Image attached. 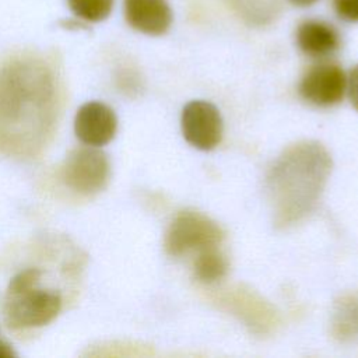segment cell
Masks as SVG:
<instances>
[{"label": "cell", "instance_id": "1", "mask_svg": "<svg viewBox=\"0 0 358 358\" xmlns=\"http://www.w3.org/2000/svg\"><path fill=\"white\" fill-rule=\"evenodd\" d=\"M55 96L49 70L18 60L0 71V137L7 145H32L49 124Z\"/></svg>", "mask_w": 358, "mask_h": 358}, {"label": "cell", "instance_id": "2", "mask_svg": "<svg viewBox=\"0 0 358 358\" xmlns=\"http://www.w3.org/2000/svg\"><path fill=\"white\" fill-rule=\"evenodd\" d=\"M330 169V155L317 143H298L280 155L267 180L278 225H289L312 210Z\"/></svg>", "mask_w": 358, "mask_h": 358}, {"label": "cell", "instance_id": "3", "mask_svg": "<svg viewBox=\"0 0 358 358\" xmlns=\"http://www.w3.org/2000/svg\"><path fill=\"white\" fill-rule=\"evenodd\" d=\"M60 308L59 292L43 284V273L38 268L20 271L7 287L4 317L13 329L43 326L57 316Z\"/></svg>", "mask_w": 358, "mask_h": 358}, {"label": "cell", "instance_id": "4", "mask_svg": "<svg viewBox=\"0 0 358 358\" xmlns=\"http://www.w3.org/2000/svg\"><path fill=\"white\" fill-rule=\"evenodd\" d=\"M224 238L221 228L199 211H180L165 235V249L172 256L217 246Z\"/></svg>", "mask_w": 358, "mask_h": 358}, {"label": "cell", "instance_id": "5", "mask_svg": "<svg viewBox=\"0 0 358 358\" xmlns=\"http://www.w3.org/2000/svg\"><path fill=\"white\" fill-rule=\"evenodd\" d=\"M108 157L98 148L80 147L73 150L63 168V178L70 189L81 194H92L103 189L109 179Z\"/></svg>", "mask_w": 358, "mask_h": 358}, {"label": "cell", "instance_id": "6", "mask_svg": "<svg viewBox=\"0 0 358 358\" xmlns=\"http://www.w3.org/2000/svg\"><path fill=\"white\" fill-rule=\"evenodd\" d=\"M182 133L199 150H213L222 137V119L218 109L207 101H192L182 112Z\"/></svg>", "mask_w": 358, "mask_h": 358}, {"label": "cell", "instance_id": "7", "mask_svg": "<svg viewBox=\"0 0 358 358\" xmlns=\"http://www.w3.org/2000/svg\"><path fill=\"white\" fill-rule=\"evenodd\" d=\"M347 87L343 69L336 63H319L312 66L299 83V94L309 103L331 106L341 101Z\"/></svg>", "mask_w": 358, "mask_h": 358}, {"label": "cell", "instance_id": "8", "mask_svg": "<svg viewBox=\"0 0 358 358\" xmlns=\"http://www.w3.org/2000/svg\"><path fill=\"white\" fill-rule=\"evenodd\" d=\"M117 127L115 112L102 102H87L76 115L74 131L87 145L99 147L109 143Z\"/></svg>", "mask_w": 358, "mask_h": 358}, {"label": "cell", "instance_id": "9", "mask_svg": "<svg viewBox=\"0 0 358 358\" xmlns=\"http://www.w3.org/2000/svg\"><path fill=\"white\" fill-rule=\"evenodd\" d=\"M124 17L136 31L157 36L169 29L173 13L168 0H124Z\"/></svg>", "mask_w": 358, "mask_h": 358}, {"label": "cell", "instance_id": "10", "mask_svg": "<svg viewBox=\"0 0 358 358\" xmlns=\"http://www.w3.org/2000/svg\"><path fill=\"white\" fill-rule=\"evenodd\" d=\"M298 48L310 57H324L334 53L340 46L337 29L322 20L301 22L295 34Z\"/></svg>", "mask_w": 358, "mask_h": 358}, {"label": "cell", "instance_id": "11", "mask_svg": "<svg viewBox=\"0 0 358 358\" xmlns=\"http://www.w3.org/2000/svg\"><path fill=\"white\" fill-rule=\"evenodd\" d=\"M196 275L204 282H214L222 278L227 273L228 263L221 252L214 248L200 250V255L194 264Z\"/></svg>", "mask_w": 358, "mask_h": 358}, {"label": "cell", "instance_id": "12", "mask_svg": "<svg viewBox=\"0 0 358 358\" xmlns=\"http://www.w3.org/2000/svg\"><path fill=\"white\" fill-rule=\"evenodd\" d=\"M67 4L77 17L96 22L110 14L113 0H67Z\"/></svg>", "mask_w": 358, "mask_h": 358}, {"label": "cell", "instance_id": "13", "mask_svg": "<svg viewBox=\"0 0 358 358\" xmlns=\"http://www.w3.org/2000/svg\"><path fill=\"white\" fill-rule=\"evenodd\" d=\"M333 8L343 21L358 22V0H333Z\"/></svg>", "mask_w": 358, "mask_h": 358}, {"label": "cell", "instance_id": "14", "mask_svg": "<svg viewBox=\"0 0 358 358\" xmlns=\"http://www.w3.org/2000/svg\"><path fill=\"white\" fill-rule=\"evenodd\" d=\"M347 85H348V95H350L351 103L358 110V64L351 70Z\"/></svg>", "mask_w": 358, "mask_h": 358}, {"label": "cell", "instance_id": "15", "mask_svg": "<svg viewBox=\"0 0 358 358\" xmlns=\"http://www.w3.org/2000/svg\"><path fill=\"white\" fill-rule=\"evenodd\" d=\"M345 319H347V323L343 324V326H347V327H352V329H358V302H348L345 309Z\"/></svg>", "mask_w": 358, "mask_h": 358}, {"label": "cell", "instance_id": "16", "mask_svg": "<svg viewBox=\"0 0 358 358\" xmlns=\"http://www.w3.org/2000/svg\"><path fill=\"white\" fill-rule=\"evenodd\" d=\"M11 355H14L11 347L0 338V358H6V357H11Z\"/></svg>", "mask_w": 358, "mask_h": 358}, {"label": "cell", "instance_id": "17", "mask_svg": "<svg viewBox=\"0 0 358 358\" xmlns=\"http://www.w3.org/2000/svg\"><path fill=\"white\" fill-rule=\"evenodd\" d=\"M317 0H289V3H292L296 7H309L312 4H315Z\"/></svg>", "mask_w": 358, "mask_h": 358}]
</instances>
